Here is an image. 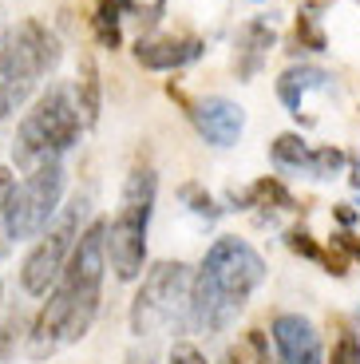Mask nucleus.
<instances>
[{"instance_id":"obj_11","label":"nucleus","mask_w":360,"mask_h":364,"mask_svg":"<svg viewBox=\"0 0 360 364\" xmlns=\"http://www.w3.org/2000/svg\"><path fill=\"white\" fill-rule=\"evenodd\" d=\"M206 52L198 36H139L135 40V64L147 72H179L194 64Z\"/></svg>"},{"instance_id":"obj_7","label":"nucleus","mask_w":360,"mask_h":364,"mask_svg":"<svg viewBox=\"0 0 360 364\" xmlns=\"http://www.w3.org/2000/svg\"><path fill=\"white\" fill-rule=\"evenodd\" d=\"M88 210L91 198L88 194H75L68 206H60L48 230L36 237V246L28 250V257L20 262V289L28 297H48V289L55 285V277L63 273L68 257H72L75 242H80L83 226H88Z\"/></svg>"},{"instance_id":"obj_24","label":"nucleus","mask_w":360,"mask_h":364,"mask_svg":"<svg viewBox=\"0 0 360 364\" xmlns=\"http://www.w3.org/2000/svg\"><path fill=\"white\" fill-rule=\"evenodd\" d=\"M333 250L344 257V262H360V237L352 230H337L333 234Z\"/></svg>"},{"instance_id":"obj_2","label":"nucleus","mask_w":360,"mask_h":364,"mask_svg":"<svg viewBox=\"0 0 360 364\" xmlns=\"http://www.w3.org/2000/svg\"><path fill=\"white\" fill-rule=\"evenodd\" d=\"M265 282V257L238 234H222L190 277V333H226Z\"/></svg>"},{"instance_id":"obj_21","label":"nucleus","mask_w":360,"mask_h":364,"mask_svg":"<svg viewBox=\"0 0 360 364\" xmlns=\"http://www.w3.org/2000/svg\"><path fill=\"white\" fill-rule=\"evenodd\" d=\"M285 246L293 250L297 257H305V262H324V250L317 246V237L309 234L305 226H293V230H285Z\"/></svg>"},{"instance_id":"obj_6","label":"nucleus","mask_w":360,"mask_h":364,"mask_svg":"<svg viewBox=\"0 0 360 364\" xmlns=\"http://www.w3.org/2000/svg\"><path fill=\"white\" fill-rule=\"evenodd\" d=\"M190 265L182 262H154L147 269L143 285H139L135 301H131V333L139 341L154 337V333H190L186 325V313H190Z\"/></svg>"},{"instance_id":"obj_10","label":"nucleus","mask_w":360,"mask_h":364,"mask_svg":"<svg viewBox=\"0 0 360 364\" xmlns=\"http://www.w3.org/2000/svg\"><path fill=\"white\" fill-rule=\"evenodd\" d=\"M270 337L277 348V364H324L321 333L301 313H277L270 325Z\"/></svg>"},{"instance_id":"obj_22","label":"nucleus","mask_w":360,"mask_h":364,"mask_svg":"<svg viewBox=\"0 0 360 364\" xmlns=\"http://www.w3.org/2000/svg\"><path fill=\"white\" fill-rule=\"evenodd\" d=\"M329 364H360V333L341 328V337L333 341V353H329Z\"/></svg>"},{"instance_id":"obj_28","label":"nucleus","mask_w":360,"mask_h":364,"mask_svg":"<svg viewBox=\"0 0 360 364\" xmlns=\"http://www.w3.org/2000/svg\"><path fill=\"white\" fill-rule=\"evenodd\" d=\"M349 163H352V174H349V182H352V191H360V155H352Z\"/></svg>"},{"instance_id":"obj_12","label":"nucleus","mask_w":360,"mask_h":364,"mask_svg":"<svg viewBox=\"0 0 360 364\" xmlns=\"http://www.w3.org/2000/svg\"><path fill=\"white\" fill-rule=\"evenodd\" d=\"M273 48H277V32H273L270 20H265V16L245 20V24L238 28V36H234V75L242 83L258 80L261 68L270 64Z\"/></svg>"},{"instance_id":"obj_15","label":"nucleus","mask_w":360,"mask_h":364,"mask_svg":"<svg viewBox=\"0 0 360 364\" xmlns=\"http://www.w3.org/2000/svg\"><path fill=\"white\" fill-rule=\"evenodd\" d=\"M324 9H329V0H305V4H301L297 28H293L297 48H305V52H329V36H324V28H321Z\"/></svg>"},{"instance_id":"obj_30","label":"nucleus","mask_w":360,"mask_h":364,"mask_svg":"<svg viewBox=\"0 0 360 364\" xmlns=\"http://www.w3.org/2000/svg\"><path fill=\"white\" fill-rule=\"evenodd\" d=\"M222 364H245V360H242V353H238V348H230V353H226V360H222Z\"/></svg>"},{"instance_id":"obj_18","label":"nucleus","mask_w":360,"mask_h":364,"mask_svg":"<svg viewBox=\"0 0 360 364\" xmlns=\"http://www.w3.org/2000/svg\"><path fill=\"white\" fill-rule=\"evenodd\" d=\"M179 198H182V206H186L194 218H202V222H218V218H222V210H226V206H218L214 194H210L202 182H182Z\"/></svg>"},{"instance_id":"obj_13","label":"nucleus","mask_w":360,"mask_h":364,"mask_svg":"<svg viewBox=\"0 0 360 364\" xmlns=\"http://www.w3.org/2000/svg\"><path fill=\"white\" fill-rule=\"evenodd\" d=\"M333 87H337L333 72L313 68V64H293V68H285L281 80H277V100L285 103V111L293 119H301V107H305V100L313 91H333Z\"/></svg>"},{"instance_id":"obj_25","label":"nucleus","mask_w":360,"mask_h":364,"mask_svg":"<svg viewBox=\"0 0 360 364\" xmlns=\"http://www.w3.org/2000/svg\"><path fill=\"white\" fill-rule=\"evenodd\" d=\"M166 364H210V360H206V356H202L194 345H186V341H179V345H174L171 353H166Z\"/></svg>"},{"instance_id":"obj_8","label":"nucleus","mask_w":360,"mask_h":364,"mask_svg":"<svg viewBox=\"0 0 360 364\" xmlns=\"http://www.w3.org/2000/svg\"><path fill=\"white\" fill-rule=\"evenodd\" d=\"M63 186H68V171H63L60 159L32 166L24 174V182L12 186V198L4 206V237H9V246L44 234L48 222L60 214Z\"/></svg>"},{"instance_id":"obj_1","label":"nucleus","mask_w":360,"mask_h":364,"mask_svg":"<svg viewBox=\"0 0 360 364\" xmlns=\"http://www.w3.org/2000/svg\"><path fill=\"white\" fill-rule=\"evenodd\" d=\"M103 277H107V218H91L63 273L48 289L44 309L28 325V356L32 360H48V356L88 337L103 305Z\"/></svg>"},{"instance_id":"obj_27","label":"nucleus","mask_w":360,"mask_h":364,"mask_svg":"<svg viewBox=\"0 0 360 364\" xmlns=\"http://www.w3.org/2000/svg\"><path fill=\"white\" fill-rule=\"evenodd\" d=\"M333 218L341 222L344 230H352V222H356V210H352L349 202H337V206H333Z\"/></svg>"},{"instance_id":"obj_31","label":"nucleus","mask_w":360,"mask_h":364,"mask_svg":"<svg viewBox=\"0 0 360 364\" xmlns=\"http://www.w3.org/2000/svg\"><path fill=\"white\" fill-rule=\"evenodd\" d=\"M258 4H261V0H258Z\"/></svg>"},{"instance_id":"obj_20","label":"nucleus","mask_w":360,"mask_h":364,"mask_svg":"<svg viewBox=\"0 0 360 364\" xmlns=\"http://www.w3.org/2000/svg\"><path fill=\"white\" fill-rule=\"evenodd\" d=\"M344 151L341 146H313V159H309V178H333L344 171Z\"/></svg>"},{"instance_id":"obj_5","label":"nucleus","mask_w":360,"mask_h":364,"mask_svg":"<svg viewBox=\"0 0 360 364\" xmlns=\"http://www.w3.org/2000/svg\"><path fill=\"white\" fill-rule=\"evenodd\" d=\"M154 198H159V174L151 166H135L123 182L115 218L107 222V265L119 282H135L147 265V230H151Z\"/></svg>"},{"instance_id":"obj_19","label":"nucleus","mask_w":360,"mask_h":364,"mask_svg":"<svg viewBox=\"0 0 360 364\" xmlns=\"http://www.w3.org/2000/svg\"><path fill=\"white\" fill-rule=\"evenodd\" d=\"M28 325H32V321L24 317V309H9L0 317V364L16 353L20 341H28Z\"/></svg>"},{"instance_id":"obj_3","label":"nucleus","mask_w":360,"mask_h":364,"mask_svg":"<svg viewBox=\"0 0 360 364\" xmlns=\"http://www.w3.org/2000/svg\"><path fill=\"white\" fill-rule=\"evenodd\" d=\"M80 131H83V119H80V107H75L72 83H48L36 95V103L24 111L16 139H12V163H16V171L28 174L40 163L63 159L80 143Z\"/></svg>"},{"instance_id":"obj_26","label":"nucleus","mask_w":360,"mask_h":364,"mask_svg":"<svg viewBox=\"0 0 360 364\" xmlns=\"http://www.w3.org/2000/svg\"><path fill=\"white\" fill-rule=\"evenodd\" d=\"M245 345L253 348V360H258V364H270V341H265L261 328H253L250 337H245Z\"/></svg>"},{"instance_id":"obj_9","label":"nucleus","mask_w":360,"mask_h":364,"mask_svg":"<svg viewBox=\"0 0 360 364\" xmlns=\"http://www.w3.org/2000/svg\"><path fill=\"white\" fill-rule=\"evenodd\" d=\"M190 123L206 139L210 146H234L245 131V111L238 107L234 100H226V95H206V100H194L186 107Z\"/></svg>"},{"instance_id":"obj_29","label":"nucleus","mask_w":360,"mask_h":364,"mask_svg":"<svg viewBox=\"0 0 360 364\" xmlns=\"http://www.w3.org/2000/svg\"><path fill=\"white\" fill-rule=\"evenodd\" d=\"M127 364H154V353H131Z\"/></svg>"},{"instance_id":"obj_14","label":"nucleus","mask_w":360,"mask_h":364,"mask_svg":"<svg viewBox=\"0 0 360 364\" xmlns=\"http://www.w3.org/2000/svg\"><path fill=\"white\" fill-rule=\"evenodd\" d=\"M75 107H80V119L88 127L100 123V111H103V83H100V68L91 55L80 60V72H75Z\"/></svg>"},{"instance_id":"obj_16","label":"nucleus","mask_w":360,"mask_h":364,"mask_svg":"<svg viewBox=\"0 0 360 364\" xmlns=\"http://www.w3.org/2000/svg\"><path fill=\"white\" fill-rule=\"evenodd\" d=\"M270 159L277 171H289V174H309V159H313V146L297 135V131H285V135L273 139L270 146Z\"/></svg>"},{"instance_id":"obj_23","label":"nucleus","mask_w":360,"mask_h":364,"mask_svg":"<svg viewBox=\"0 0 360 364\" xmlns=\"http://www.w3.org/2000/svg\"><path fill=\"white\" fill-rule=\"evenodd\" d=\"M12 186H16L12 171L9 166H0V257L9 254V237H4V206H9V198H12Z\"/></svg>"},{"instance_id":"obj_4","label":"nucleus","mask_w":360,"mask_h":364,"mask_svg":"<svg viewBox=\"0 0 360 364\" xmlns=\"http://www.w3.org/2000/svg\"><path fill=\"white\" fill-rule=\"evenodd\" d=\"M60 55V36L36 16L12 24L0 36V119L24 107L28 95L40 87V80L55 72Z\"/></svg>"},{"instance_id":"obj_17","label":"nucleus","mask_w":360,"mask_h":364,"mask_svg":"<svg viewBox=\"0 0 360 364\" xmlns=\"http://www.w3.org/2000/svg\"><path fill=\"white\" fill-rule=\"evenodd\" d=\"M91 32H95L100 48H107V52L123 48V9H119V0H100V4H95Z\"/></svg>"}]
</instances>
